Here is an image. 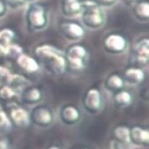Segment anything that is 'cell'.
Segmentation results:
<instances>
[{
  "mask_svg": "<svg viewBox=\"0 0 149 149\" xmlns=\"http://www.w3.org/2000/svg\"><path fill=\"white\" fill-rule=\"evenodd\" d=\"M15 38V32L10 28L0 29V49L13 44Z\"/></svg>",
  "mask_w": 149,
  "mask_h": 149,
  "instance_id": "44dd1931",
  "label": "cell"
},
{
  "mask_svg": "<svg viewBox=\"0 0 149 149\" xmlns=\"http://www.w3.org/2000/svg\"><path fill=\"white\" fill-rule=\"evenodd\" d=\"M36 59L39 64L54 76H61L67 70L65 54L62 51L49 44H42L35 48Z\"/></svg>",
  "mask_w": 149,
  "mask_h": 149,
  "instance_id": "6da1fadb",
  "label": "cell"
},
{
  "mask_svg": "<svg viewBox=\"0 0 149 149\" xmlns=\"http://www.w3.org/2000/svg\"><path fill=\"white\" fill-rule=\"evenodd\" d=\"M114 102L119 107H127L132 103V95L126 90H120L114 93Z\"/></svg>",
  "mask_w": 149,
  "mask_h": 149,
  "instance_id": "d6986e66",
  "label": "cell"
},
{
  "mask_svg": "<svg viewBox=\"0 0 149 149\" xmlns=\"http://www.w3.org/2000/svg\"><path fill=\"white\" fill-rule=\"evenodd\" d=\"M103 105L101 92L97 88H90L86 91L83 99V107L91 115L98 114Z\"/></svg>",
  "mask_w": 149,
  "mask_h": 149,
  "instance_id": "8992f818",
  "label": "cell"
},
{
  "mask_svg": "<svg viewBox=\"0 0 149 149\" xmlns=\"http://www.w3.org/2000/svg\"><path fill=\"white\" fill-rule=\"evenodd\" d=\"M64 54L67 69L73 72H81L85 68L88 52L84 45L74 44L66 50Z\"/></svg>",
  "mask_w": 149,
  "mask_h": 149,
  "instance_id": "277c9868",
  "label": "cell"
},
{
  "mask_svg": "<svg viewBox=\"0 0 149 149\" xmlns=\"http://www.w3.org/2000/svg\"><path fill=\"white\" fill-rule=\"evenodd\" d=\"M146 77V74L141 68L135 66L129 67L123 72V80L130 85H139L143 83Z\"/></svg>",
  "mask_w": 149,
  "mask_h": 149,
  "instance_id": "5bb4252c",
  "label": "cell"
},
{
  "mask_svg": "<svg viewBox=\"0 0 149 149\" xmlns=\"http://www.w3.org/2000/svg\"><path fill=\"white\" fill-rule=\"evenodd\" d=\"M60 32L70 41H79L85 35L84 28L74 21H63L58 25Z\"/></svg>",
  "mask_w": 149,
  "mask_h": 149,
  "instance_id": "9c48e42d",
  "label": "cell"
},
{
  "mask_svg": "<svg viewBox=\"0 0 149 149\" xmlns=\"http://www.w3.org/2000/svg\"><path fill=\"white\" fill-rule=\"evenodd\" d=\"M26 2H31V1H34V0H25Z\"/></svg>",
  "mask_w": 149,
  "mask_h": 149,
  "instance_id": "4dcf8cb0",
  "label": "cell"
},
{
  "mask_svg": "<svg viewBox=\"0 0 149 149\" xmlns=\"http://www.w3.org/2000/svg\"><path fill=\"white\" fill-rule=\"evenodd\" d=\"M7 115L12 122V124L18 128H25L30 123L29 114L24 108L19 106L13 107Z\"/></svg>",
  "mask_w": 149,
  "mask_h": 149,
  "instance_id": "8fae6325",
  "label": "cell"
},
{
  "mask_svg": "<svg viewBox=\"0 0 149 149\" xmlns=\"http://www.w3.org/2000/svg\"><path fill=\"white\" fill-rule=\"evenodd\" d=\"M0 149H6V143L4 141H0Z\"/></svg>",
  "mask_w": 149,
  "mask_h": 149,
  "instance_id": "f1b7e54d",
  "label": "cell"
},
{
  "mask_svg": "<svg viewBox=\"0 0 149 149\" xmlns=\"http://www.w3.org/2000/svg\"><path fill=\"white\" fill-rule=\"evenodd\" d=\"M113 135L115 138V140L123 144V145H129L130 142V127L120 124L114 128L113 130Z\"/></svg>",
  "mask_w": 149,
  "mask_h": 149,
  "instance_id": "ffe728a7",
  "label": "cell"
},
{
  "mask_svg": "<svg viewBox=\"0 0 149 149\" xmlns=\"http://www.w3.org/2000/svg\"><path fill=\"white\" fill-rule=\"evenodd\" d=\"M22 47L21 45H19L17 44H14V42L11 45H9L8 46L0 49V53L2 55L7 56L9 58H14L16 59V57L18 55H20L21 53L23 52L22 51Z\"/></svg>",
  "mask_w": 149,
  "mask_h": 149,
  "instance_id": "7402d4cb",
  "label": "cell"
},
{
  "mask_svg": "<svg viewBox=\"0 0 149 149\" xmlns=\"http://www.w3.org/2000/svg\"><path fill=\"white\" fill-rule=\"evenodd\" d=\"M26 23L32 31H39L48 24V13L45 6L41 3H31L26 13Z\"/></svg>",
  "mask_w": 149,
  "mask_h": 149,
  "instance_id": "3957f363",
  "label": "cell"
},
{
  "mask_svg": "<svg viewBox=\"0 0 149 149\" xmlns=\"http://www.w3.org/2000/svg\"><path fill=\"white\" fill-rule=\"evenodd\" d=\"M128 46L126 37L119 33H110L103 39V48L109 54H121L124 52Z\"/></svg>",
  "mask_w": 149,
  "mask_h": 149,
  "instance_id": "5b68a950",
  "label": "cell"
},
{
  "mask_svg": "<svg viewBox=\"0 0 149 149\" xmlns=\"http://www.w3.org/2000/svg\"><path fill=\"white\" fill-rule=\"evenodd\" d=\"M82 22L90 29H101L106 22V14L103 8L94 1H83Z\"/></svg>",
  "mask_w": 149,
  "mask_h": 149,
  "instance_id": "7a4b0ae2",
  "label": "cell"
},
{
  "mask_svg": "<svg viewBox=\"0 0 149 149\" xmlns=\"http://www.w3.org/2000/svg\"><path fill=\"white\" fill-rule=\"evenodd\" d=\"M16 96V91L13 87L9 84H3L0 87V100H11Z\"/></svg>",
  "mask_w": 149,
  "mask_h": 149,
  "instance_id": "603a6c76",
  "label": "cell"
},
{
  "mask_svg": "<svg viewBox=\"0 0 149 149\" xmlns=\"http://www.w3.org/2000/svg\"><path fill=\"white\" fill-rule=\"evenodd\" d=\"M132 13L139 22H146L149 20V3L147 0H140L132 7Z\"/></svg>",
  "mask_w": 149,
  "mask_h": 149,
  "instance_id": "ac0fdd59",
  "label": "cell"
},
{
  "mask_svg": "<svg viewBox=\"0 0 149 149\" xmlns=\"http://www.w3.org/2000/svg\"><path fill=\"white\" fill-rule=\"evenodd\" d=\"M61 13L68 17H74L82 13V0H62L61 6Z\"/></svg>",
  "mask_w": 149,
  "mask_h": 149,
  "instance_id": "2e32d148",
  "label": "cell"
},
{
  "mask_svg": "<svg viewBox=\"0 0 149 149\" xmlns=\"http://www.w3.org/2000/svg\"><path fill=\"white\" fill-rule=\"evenodd\" d=\"M46 149H61L60 146H55V145H53V146H50L49 147H47Z\"/></svg>",
  "mask_w": 149,
  "mask_h": 149,
  "instance_id": "f546056e",
  "label": "cell"
},
{
  "mask_svg": "<svg viewBox=\"0 0 149 149\" xmlns=\"http://www.w3.org/2000/svg\"><path fill=\"white\" fill-rule=\"evenodd\" d=\"M5 3L7 8L10 9H19L26 5L25 0H5Z\"/></svg>",
  "mask_w": 149,
  "mask_h": 149,
  "instance_id": "d4e9b609",
  "label": "cell"
},
{
  "mask_svg": "<svg viewBox=\"0 0 149 149\" xmlns=\"http://www.w3.org/2000/svg\"><path fill=\"white\" fill-rule=\"evenodd\" d=\"M30 123L40 128H47L53 123L52 111L45 106H36L29 114Z\"/></svg>",
  "mask_w": 149,
  "mask_h": 149,
  "instance_id": "52a82bcc",
  "label": "cell"
},
{
  "mask_svg": "<svg viewBox=\"0 0 149 149\" xmlns=\"http://www.w3.org/2000/svg\"><path fill=\"white\" fill-rule=\"evenodd\" d=\"M116 1L117 0H94V2H96L101 7H110L114 6Z\"/></svg>",
  "mask_w": 149,
  "mask_h": 149,
  "instance_id": "4316f807",
  "label": "cell"
},
{
  "mask_svg": "<svg viewBox=\"0 0 149 149\" xmlns=\"http://www.w3.org/2000/svg\"><path fill=\"white\" fill-rule=\"evenodd\" d=\"M7 12V6L5 3V0H0V18L6 15Z\"/></svg>",
  "mask_w": 149,
  "mask_h": 149,
  "instance_id": "83f0119b",
  "label": "cell"
},
{
  "mask_svg": "<svg viewBox=\"0 0 149 149\" xmlns=\"http://www.w3.org/2000/svg\"><path fill=\"white\" fill-rule=\"evenodd\" d=\"M12 126L13 124L7 113L4 110H0V132H8L12 129Z\"/></svg>",
  "mask_w": 149,
  "mask_h": 149,
  "instance_id": "cb8c5ba5",
  "label": "cell"
},
{
  "mask_svg": "<svg viewBox=\"0 0 149 149\" xmlns=\"http://www.w3.org/2000/svg\"><path fill=\"white\" fill-rule=\"evenodd\" d=\"M15 61L18 67L27 74H35L40 69V64L37 60L24 52L18 55Z\"/></svg>",
  "mask_w": 149,
  "mask_h": 149,
  "instance_id": "7c38bea8",
  "label": "cell"
},
{
  "mask_svg": "<svg viewBox=\"0 0 149 149\" xmlns=\"http://www.w3.org/2000/svg\"><path fill=\"white\" fill-rule=\"evenodd\" d=\"M10 72L7 68L4 67H0V83H6L7 82V79L10 76Z\"/></svg>",
  "mask_w": 149,
  "mask_h": 149,
  "instance_id": "484cf974",
  "label": "cell"
},
{
  "mask_svg": "<svg viewBox=\"0 0 149 149\" xmlns=\"http://www.w3.org/2000/svg\"><path fill=\"white\" fill-rule=\"evenodd\" d=\"M60 118L64 124L71 126L77 124L80 121L81 113L76 106L67 104L63 106L61 109Z\"/></svg>",
  "mask_w": 149,
  "mask_h": 149,
  "instance_id": "4fadbf2b",
  "label": "cell"
},
{
  "mask_svg": "<svg viewBox=\"0 0 149 149\" xmlns=\"http://www.w3.org/2000/svg\"><path fill=\"white\" fill-rule=\"evenodd\" d=\"M130 142L137 146H148L149 130L142 126L136 125L130 128Z\"/></svg>",
  "mask_w": 149,
  "mask_h": 149,
  "instance_id": "30bf717a",
  "label": "cell"
},
{
  "mask_svg": "<svg viewBox=\"0 0 149 149\" xmlns=\"http://www.w3.org/2000/svg\"><path fill=\"white\" fill-rule=\"evenodd\" d=\"M133 66L144 68L149 62V39L146 36L139 39L133 46L132 50Z\"/></svg>",
  "mask_w": 149,
  "mask_h": 149,
  "instance_id": "ba28073f",
  "label": "cell"
},
{
  "mask_svg": "<svg viewBox=\"0 0 149 149\" xmlns=\"http://www.w3.org/2000/svg\"><path fill=\"white\" fill-rule=\"evenodd\" d=\"M43 100V91L36 86H29L22 92V101L27 105H36Z\"/></svg>",
  "mask_w": 149,
  "mask_h": 149,
  "instance_id": "9a60e30c",
  "label": "cell"
},
{
  "mask_svg": "<svg viewBox=\"0 0 149 149\" xmlns=\"http://www.w3.org/2000/svg\"><path fill=\"white\" fill-rule=\"evenodd\" d=\"M123 1H128V0H123Z\"/></svg>",
  "mask_w": 149,
  "mask_h": 149,
  "instance_id": "1f68e13d",
  "label": "cell"
},
{
  "mask_svg": "<svg viewBox=\"0 0 149 149\" xmlns=\"http://www.w3.org/2000/svg\"><path fill=\"white\" fill-rule=\"evenodd\" d=\"M124 80L122 76L117 73H112L106 78L104 85L105 88L111 92H116L120 90H123L124 87Z\"/></svg>",
  "mask_w": 149,
  "mask_h": 149,
  "instance_id": "e0dca14e",
  "label": "cell"
}]
</instances>
